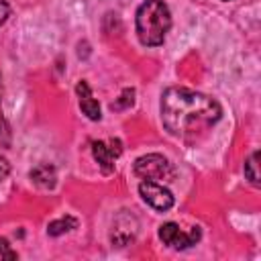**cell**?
<instances>
[{"instance_id":"12","label":"cell","mask_w":261,"mask_h":261,"mask_svg":"<svg viewBox=\"0 0 261 261\" xmlns=\"http://www.w3.org/2000/svg\"><path fill=\"white\" fill-rule=\"evenodd\" d=\"M0 255H2L4 259H16V253L10 249V245H8L6 239H0Z\"/></svg>"},{"instance_id":"11","label":"cell","mask_w":261,"mask_h":261,"mask_svg":"<svg viewBox=\"0 0 261 261\" xmlns=\"http://www.w3.org/2000/svg\"><path fill=\"white\" fill-rule=\"evenodd\" d=\"M133 96H135V90H124L122 96H120V102L112 104V108H124V106H130V104H133Z\"/></svg>"},{"instance_id":"6","label":"cell","mask_w":261,"mask_h":261,"mask_svg":"<svg viewBox=\"0 0 261 261\" xmlns=\"http://www.w3.org/2000/svg\"><path fill=\"white\" fill-rule=\"evenodd\" d=\"M122 153V143L118 139L110 141H94L92 143V155L98 161V167L102 173H112L114 171V161Z\"/></svg>"},{"instance_id":"1","label":"cell","mask_w":261,"mask_h":261,"mask_svg":"<svg viewBox=\"0 0 261 261\" xmlns=\"http://www.w3.org/2000/svg\"><path fill=\"white\" fill-rule=\"evenodd\" d=\"M222 116L220 104L190 88H167L161 96V122L181 141H194L210 130Z\"/></svg>"},{"instance_id":"2","label":"cell","mask_w":261,"mask_h":261,"mask_svg":"<svg viewBox=\"0 0 261 261\" xmlns=\"http://www.w3.org/2000/svg\"><path fill=\"white\" fill-rule=\"evenodd\" d=\"M171 27V12L163 0H145L137 10V35L145 47H159Z\"/></svg>"},{"instance_id":"10","label":"cell","mask_w":261,"mask_h":261,"mask_svg":"<svg viewBox=\"0 0 261 261\" xmlns=\"http://www.w3.org/2000/svg\"><path fill=\"white\" fill-rule=\"evenodd\" d=\"M245 175L253 186H259V153L253 151L245 161Z\"/></svg>"},{"instance_id":"4","label":"cell","mask_w":261,"mask_h":261,"mask_svg":"<svg viewBox=\"0 0 261 261\" xmlns=\"http://www.w3.org/2000/svg\"><path fill=\"white\" fill-rule=\"evenodd\" d=\"M159 239L171 249H188V247H192L200 241V228L192 226V230L186 232V230L179 228V224L165 222V224L159 226Z\"/></svg>"},{"instance_id":"13","label":"cell","mask_w":261,"mask_h":261,"mask_svg":"<svg viewBox=\"0 0 261 261\" xmlns=\"http://www.w3.org/2000/svg\"><path fill=\"white\" fill-rule=\"evenodd\" d=\"M8 173H10V163H8V159L4 155H0V181L6 179Z\"/></svg>"},{"instance_id":"5","label":"cell","mask_w":261,"mask_h":261,"mask_svg":"<svg viewBox=\"0 0 261 261\" xmlns=\"http://www.w3.org/2000/svg\"><path fill=\"white\" fill-rule=\"evenodd\" d=\"M139 194H141V198L151 208H155L159 212L169 210L173 206V202H175L173 200V194L165 186H161L159 181H151V179H145V181L139 184Z\"/></svg>"},{"instance_id":"9","label":"cell","mask_w":261,"mask_h":261,"mask_svg":"<svg viewBox=\"0 0 261 261\" xmlns=\"http://www.w3.org/2000/svg\"><path fill=\"white\" fill-rule=\"evenodd\" d=\"M75 218H71V216H63V218H57V220H53V222H49V226H47V232L51 234V237H59V234H63V232H67V230H71V228H75Z\"/></svg>"},{"instance_id":"3","label":"cell","mask_w":261,"mask_h":261,"mask_svg":"<svg viewBox=\"0 0 261 261\" xmlns=\"http://www.w3.org/2000/svg\"><path fill=\"white\" fill-rule=\"evenodd\" d=\"M135 173L143 179H151V181H169L173 177V167L171 163L159 155V153H149V155H143L135 161L133 165Z\"/></svg>"},{"instance_id":"8","label":"cell","mask_w":261,"mask_h":261,"mask_svg":"<svg viewBox=\"0 0 261 261\" xmlns=\"http://www.w3.org/2000/svg\"><path fill=\"white\" fill-rule=\"evenodd\" d=\"M31 179L39 186V188H53L55 186V179H57V173H55V167L49 165V163H39L37 167L31 169Z\"/></svg>"},{"instance_id":"7","label":"cell","mask_w":261,"mask_h":261,"mask_svg":"<svg viewBox=\"0 0 261 261\" xmlns=\"http://www.w3.org/2000/svg\"><path fill=\"white\" fill-rule=\"evenodd\" d=\"M75 92H77V98H80V108H82V112H84L90 120H100V104H98V100L92 96V90H90L88 82L80 80L77 86H75Z\"/></svg>"},{"instance_id":"14","label":"cell","mask_w":261,"mask_h":261,"mask_svg":"<svg viewBox=\"0 0 261 261\" xmlns=\"http://www.w3.org/2000/svg\"><path fill=\"white\" fill-rule=\"evenodd\" d=\"M6 16H8V4L4 0H0V24L6 20Z\"/></svg>"}]
</instances>
